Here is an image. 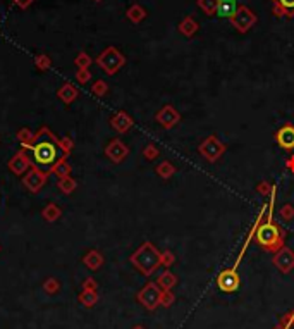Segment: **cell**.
<instances>
[{"mask_svg":"<svg viewBox=\"0 0 294 329\" xmlns=\"http://www.w3.org/2000/svg\"><path fill=\"white\" fill-rule=\"evenodd\" d=\"M22 150L28 154L31 166L47 174H52L53 164L61 159L62 152L61 147H58V138L53 134L47 126H42L38 131L35 133L33 142L30 143L26 148Z\"/></svg>","mask_w":294,"mask_h":329,"instance_id":"6da1fadb","label":"cell"},{"mask_svg":"<svg viewBox=\"0 0 294 329\" xmlns=\"http://www.w3.org/2000/svg\"><path fill=\"white\" fill-rule=\"evenodd\" d=\"M274 202H275V186L272 188V191H270L269 215H267L265 223H261L263 219L260 221V224L256 226V231H255L256 241H258L265 250H270V252H277L284 246V231L274 223V219H272Z\"/></svg>","mask_w":294,"mask_h":329,"instance_id":"7a4b0ae2","label":"cell"},{"mask_svg":"<svg viewBox=\"0 0 294 329\" xmlns=\"http://www.w3.org/2000/svg\"><path fill=\"white\" fill-rule=\"evenodd\" d=\"M160 255L162 252L155 249V245L150 241H144L139 249L131 255V262L139 272H143L144 276H150L157 271V267L160 265Z\"/></svg>","mask_w":294,"mask_h":329,"instance_id":"3957f363","label":"cell"},{"mask_svg":"<svg viewBox=\"0 0 294 329\" xmlns=\"http://www.w3.org/2000/svg\"><path fill=\"white\" fill-rule=\"evenodd\" d=\"M97 64L100 66V69L108 76L117 74L122 67L126 66V57L119 48L115 47H107L100 56L97 57Z\"/></svg>","mask_w":294,"mask_h":329,"instance_id":"277c9868","label":"cell"},{"mask_svg":"<svg viewBox=\"0 0 294 329\" xmlns=\"http://www.w3.org/2000/svg\"><path fill=\"white\" fill-rule=\"evenodd\" d=\"M229 21H230V24L236 28V31L244 35V33H248L256 22H258V16H256L248 6H239L236 14L230 17Z\"/></svg>","mask_w":294,"mask_h":329,"instance_id":"5b68a950","label":"cell"},{"mask_svg":"<svg viewBox=\"0 0 294 329\" xmlns=\"http://www.w3.org/2000/svg\"><path fill=\"white\" fill-rule=\"evenodd\" d=\"M198 150H200V154L205 157L208 162H215L222 157V154L225 152V145L220 143V140L217 138L215 134H212V136H207L203 140Z\"/></svg>","mask_w":294,"mask_h":329,"instance_id":"8992f818","label":"cell"},{"mask_svg":"<svg viewBox=\"0 0 294 329\" xmlns=\"http://www.w3.org/2000/svg\"><path fill=\"white\" fill-rule=\"evenodd\" d=\"M160 298H162V290H160V286L155 285V283H148V285L138 293L139 304H141L143 307H146L148 310H155L158 305H160Z\"/></svg>","mask_w":294,"mask_h":329,"instance_id":"52a82bcc","label":"cell"},{"mask_svg":"<svg viewBox=\"0 0 294 329\" xmlns=\"http://www.w3.org/2000/svg\"><path fill=\"white\" fill-rule=\"evenodd\" d=\"M47 178H48L47 173H43V171H40L36 168H31L28 173L22 176L21 183L30 193H38L45 184H47Z\"/></svg>","mask_w":294,"mask_h":329,"instance_id":"ba28073f","label":"cell"},{"mask_svg":"<svg viewBox=\"0 0 294 329\" xmlns=\"http://www.w3.org/2000/svg\"><path fill=\"white\" fill-rule=\"evenodd\" d=\"M217 286L224 293H232L239 288V274L234 269H225L217 276Z\"/></svg>","mask_w":294,"mask_h":329,"instance_id":"9c48e42d","label":"cell"},{"mask_svg":"<svg viewBox=\"0 0 294 329\" xmlns=\"http://www.w3.org/2000/svg\"><path fill=\"white\" fill-rule=\"evenodd\" d=\"M7 166H9V171H11L12 174H16V176H24L31 168H33V166H31V160H30L28 154H26L22 148H21L19 152H16V154L12 155V159L9 160Z\"/></svg>","mask_w":294,"mask_h":329,"instance_id":"30bf717a","label":"cell"},{"mask_svg":"<svg viewBox=\"0 0 294 329\" xmlns=\"http://www.w3.org/2000/svg\"><path fill=\"white\" fill-rule=\"evenodd\" d=\"M105 155L114 162V164H121V162L129 155V148L122 140L115 138V140H112V142H108V145L105 147Z\"/></svg>","mask_w":294,"mask_h":329,"instance_id":"8fae6325","label":"cell"},{"mask_svg":"<svg viewBox=\"0 0 294 329\" xmlns=\"http://www.w3.org/2000/svg\"><path fill=\"white\" fill-rule=\"evenodd\" d=\"M155 119L164 129H170V128H174V126L179 123L181 116H179V112L175 111L174 105H164L160 111L157 112Z\"/></svg>","mask_w":294,"mask_h":329,"instance_id":"7c38bea8","label":"cell"},{"mask_svg":"<svg viewBox=\"0 0 294 329\" xmlns=\"http://www.w3.org/2000/svg\"><path fill=\"white\" fill-rule=\"evenodd\" d=\"M274 264L282 272H289L294 267V252L291 249H287V246H282L280 250L275 252Z\"/></svg>","mask_w":294,"mask_h":329,"instance_id":"4fadbf2b","label":"cell"},{"mask_svg":"<svg viewBox=\"0 0 294 329\" xmlns=\"http://www.w3.org/2000/svg\"><path fill=\"white\" fill-rule=\"evenodd\" d=\"M275 140H277V145L286 152L294 150V126L292 124H284L282 128L275 133Z\"/></svg>","mask_w":294,"mask_h":329,"instance_id":"5bb4252c","label":"cell"},{"mask_svg":"<svg viewBox=\"0 0 294 329\" xmlns=\"http://www.w3.org/2000/svg\"><path fill=\"white\" fill-rule=\"evenodd\" d=\"M110 126H112V129H115L117 133L124 134L134 126V121L126 111H119L110 117Z\"/></svg>","mask_w":294,"mask_h":329,"instance_id":"9a60e30c","label":"cell"},{"mask_svg":"<svg viewBox=\"0 0 294 329\" xmlns=\"http://www.w3.org/2000/svg\"><path fill=\"white\" fill-rule=\"evenodd\" d=\"M272 2V12L277 17H294V0H270Z\"/></svg>","mask_w":294,"mask_h":329,"instance_id":"2e32d148","label":"cell"},{"mask_svg":"<svg viewBox=\"0 0 294 329\" xmlns=\"http://www.w3.org/2000/svg\"><path fill=\"white\" fill-rule=\"evenodd\" d=\"M78 97H79V92L72 83H64L61 88L57 90V98L62 103H66V105H71V103L74 102Z\"/></svg>","mask_w":294,"mask_h":329,"instance_id":"e0dca14e","label":"cell"},{"mask_svg":"<svg viewBox=\"0 0 294 329\" xmlns=\"http://www.w3.org/2000/svg\"><path fill=\"white\" fill-rule=\"evenodd\" d=\"M238 9H239L238 0H219L215 16L222 17V19H230V17L236 14Z\"/></svg>","mask_w":294,"mask_h":329,"instance_id":"ac0fdd59","label":"cell"},{"mask_svg":"<svg viewBox=\"0 0 294 329\" xmlns=\"http://www.w3.org/2000/svg\"><path fill=\"white\" fill-rule=\"evenodd\" d=\"M83 264L90 271H98L103 265V255L98 250H88L83 257Z\"/></svg>","mask_w":294,"mask_h":329,"instance_id":"d6986e66","label":"cell"},{"mask_svg":"<svg viewBox=\"0 0 294 329\" xmlns=\"http://www.w3.org/2000/svg\"><path fill=\"white\" fill-rule=\"evenodd\" d=\"M198 28H200V24H198V22L194 21L193 16H186L183 21L179 22V26H178L179 33L184 35V37H188V38L194 37V35L198 33Z\"/></svg>","mask_w":294,"mask_h":329,"instance_id":"ffe728a7","label":"cell"},{"mask_svg":"<svg viewBox=\"0 0 294 329\" xmlns=\"http://www.w3.org/2000/svg\"><path fill=\"white\" fill-rule=\"evenodd\" d=\"M126 17L134 22V24H139L141 21H144V17H146V9L143 6H139V4H133L128 11H126Z\"/></svg>","mask_w":294,"mask_h":329,"instance_id":"44dd1931","label":"cell"},{"mask_svg":"<svg viewBox=\"0 0 294 329\" xmlns=\"http://www.w3.org/2000/svg\"><path fill=\"white\" fill-rule=\"evenodd\" d=\"M42 217L47 223H55V221L62 217V209L57 204H47L42 210Z\"/></svg>","mask_w":294,"mask_h":329,"instance_id":"7402d4cb","label":"cell"},{"mask_svg":"<svg viewBox=\"0 0 294 329\" xmlns=\"http://www.w3.org/2000/svg\"><path fill=\"white\" fill-rule=\"evenodd\" d=\"M52 173L57 176V178H67V176H71L72 173V168L69 164V160H67V157H61L55 164H53V169Z\"/></svg>","mask_w":294,"mask_h":329,"instance_id":"603a6c76","label":"cell"},{"mask_svg":"<svg viewBox=\"0 0 294 329\" xmlns=\"http://www.w3.org/2000/svg\"><path fill=\"white\" fill-rule=\"evenodd\" d=\"M57 188H58V191L64 193V195H71V193H74V190L78 188V181H76L72 176H67V178H58Z\"/></svg>","mask_w":294,"mask_h":329,"instance_id":"cb8c5ba5","label":"cell"},{"mask_svg":"<svg viewBox=\"0 0 294 329\" xmlns=\"http://www.w3.org/2000/svg\"><path fill=\"white\" fill-rule=\"evenodd\" d=\"M78 300H79L81 305H84L86 309H90L98 301V295H97V291H93V290H83L79 293Z\"/></svg>","mask_w":294,"mask_h":329,"instance_id":"d4e9b609","label":"cell"},{"mask_svg":"<svg viewBox=\"0 0 294 329\" xmlns=\"http://www.w3.org/2000/svg\"><path fill=\"white\" fill-rule=\"evenodd\" d=\"M157 174L160 176L162 179H169L170 176H172L175 173V166L172 164V162H169V160H164L162 164H158L157 166Z\"/></svg>","mask_w":294,"mask_h":329,"instance_id":"484cf974","label":"cell"},{"mask_svg":"<svg viewBox=\"0 0 294 329\" xmlns=\"http://www.w3.org/2000/svg\"><path fill=\"white\" fill-rule=\"evenodd\" d=\"M35 67L42 73H47L48 69L52 67V59L47 56V53H38L35 57Z\"/></svg>","mask_w":294,"mask_h":329,"instance_id":"4316f807","label":"cell"},{"mask_svg":"<svg viewBox=\"0 0 294 329\" xmlns=\"http://www.w3.org/2000/svg\"><path fill=\"white\" fill-rule=\"evenodd\" d=\"M33 136H35V133L31 131L30 128H21L19 131H17V134H16L17 142L21 143V147H22V148H26L31 142H33Z\"/></svg>","mask_w":294,"mask_h":329,"instance_id":"83f0119b","label":"cell"},{"mask_svg":"<svg viewBox=\"0 0 294 329\" xmlns=\"http://www.w3.org/2000/svg\"><path fill=\"white\" fill-rule=\"evenodd\" d=\"M196 6L205 12L207 16H214L217 12V6H219V0H198Z\"/></svg>","mask_w":294,"mask_h":329,"instance_id":"f1b7e54d","label":"cell"},{"mask_svg":"<svg viewBox=\"0 0 294 329\" xmlns=\"http://www.w3.org/2000/svg\"><path fill=\"white\" fill-rule=\"evenodd\" d=\"M175 281H178V279H175L174 274L165 271L160 278H158V286H160L162 290H170V288L175 285Z\"/></svg>","mask_w":294,"mask_h":329,"instance_id":"f546056e","label":"cell"},{"mask_svg":"<svg viewBox=\"0 0 294 329\" xmlns=\"http://www.w3.org/2000/svg\"><path fill=\"white\" fill-rule=\"evenodd\" d=\"M92 93L95 97H98V98L105 97L108 93V83H107V81H103V79H97L92 85Z\"/></svg>","mask_w":294,"mask_h":329,"instance_id":"4dcf8cb0","label":"cell"},{"mask_svg":"<svg viewBox=\"0 0 294 329\" xmlns=\"http://www.w3.org/2000/svg\"><path fill=\"white\" fill-rule=\"evenodd\" d=\"M93 59L88 56L86 52H79L78 56L74 57V66L78 67V69H88L90 66H92Z\"/></svg>","mask_w":294,"mask_h":329,"instance_id":"1f68e13d","label":"cell"},{"mask_svg":"<svg viewBox=\"0 0 294 329\" xmlns=\"http://www.w3.org/2000/svg\"><path fill=\"white\" fill-rule=\"evenodd\" d=\"M43 290H45V293H48V295H57L58 290H61V283H58V279H55V278H47L43 283Z\"/></svg>","mask_w":294,"mask_h":329,"instance_id":"d6a6232c","label":"cell"},{"mask_svg":"<svg viewBox=\"0 0 294 329\" xmlns=\"http://www.w3.org/2000/svg\"><path fill=\"white\" fill-rule=\"evenodd\" d=\"M58 147H61V152L64 157H69L72 148H74V142H72V138L69 136H64V138H58Z\"/></svg>","mask_w":294,"mask_h":329,"instance_id":"836d02e7","label":"cell"},{"mask_svg":"<svg viewBox=\"0 0 294 329\" xmlns=\"http://www.w3.org/2000/svg\"><path fill=\"white\" fill-rule=\"evenodd\" d=\"M158 154H160V152H158V148L153 145V143H148V145L144 147V150H143V157L146 160H155L158 157Z\"/></svg>","mask_w":294,"mask_h":329,"instance_id":"e575fe53","label":"cell"},{"mask_svg":"<svg viewBox=\"0 0 294 329\" xmlns=\"http://www.w3.org/2000/svg\"><path fill=\"white\" fill-rule=\"evenodd\" d=\"M90 79H92V73H90V69H78L76 71V81H78L79 85H86V83H90Z\"/></svg>","mask_w":294,"mask_h":329,"instance_id":"d590c367","label":"cell"},{"mask_svg":"<svg viewBox=\"0 0 294 329\" xmlns=\"http://www.w3.org/2000/svg\"><path fill=\"white\" fill-rule=\"evenodd\" d=\"M280 217H282L284 221L294 219V207L291 204H286L284 207H280Z\"/></svg>","mask_w":294,"mask_h":329,"instance_id":"8d00e7d4","label":"cell"},{"mask_svg":"<svg viewBox=\"0 0 294 329\" xmlns=\"http://www.w3.org/2000/svg\"><path fill=\"white\" fill-rule=\"evenodd\" d=\"M174 254L172 252H169V250H165V252H162V255H160V262L165 265V267H170V265L174 264Z\"/></svg>","mask_w":294,"mask_h":329,"instance_id":"74e56055","label":"cell"},{"mask_svg":"<svg viewBox=\"0 0 294 329\" xmlns=\"http://www.w3.org/2000/svg\"><path fill=\"white\" fill-rule=\"evenodd\" d=\"M174 301V296H172V293H170L169 290H162V298H160V304L162 305H165V307H169L170 304Z\"/></svg>","mask_w":294,"mask_h":329,"instance_id":"f35d334b","label":"cell"},{"mask_svg":"<svg viewBox=\"0 0 294 329\" xmlns=\"http://www.w3.org/2000/svg\"><path fill=\"white\" fill-rule=\"evenodd\" d=\"M272 188H274V186H270V184L267 183V181H261V183L258 184V188H256V190H258V193H261V195H270Z\"/></svg>","mask_w":294,"mask_h":329,"instance_id":"ab89813d","label":"cell"},{"mask_svg":"<svg viewBox=\"0 0 294 329\" xmlns=\"http://www.w3.org/2000/svg\"><path fill=\"white\" fill-rule=\"evenodd\" d=\"M83 290H93L97 291V281L93 278H86L83 281Z\"/></svg>","mask_w":294,"mask_h":329,"instance_id":"60d3db41","label":"cell"},{"mask_svg":"<svg viewBox=\"0 0 294 329\" xmlns=\"http://www.w3.org/2000/svg\"><path fill=\"white\" fill-rule=\"evenodd\" d=\"M12 2H14L19 9H22V11H26V9H28V7L33 6L35 0H12Z\"/></svg>","mask_w":294,"mask_h":329,"instance_id":"b9f144b4","label":"cell"},{"mask_svg":"<svg viewBox=\"0 0 294 329\" xmlns=\"http://www.w3.org/2000/svg\"><path fill=\"white\" fill-rule=\"evenodd\" d=\"M286 168L291 171V173H294V155H291L289 159L286 160Z\"/></svg>","mask_w":294,"mask_h":329,"instance_id":"7bdbcfd3","label":"cell"},{"mask_svg":"<svg viewBox=\"0 0 294 329\" xmlns=\"http://www.w3.org/2000/svg\"><path fill=\"white\" fill-rule=\"evenodd\" d=\"M93 2H97V4H100V2H103V0H93Z\"/></svg>","mask_w":294,"mask_h":329,"instance_id":"ee69618b","label":"cell"},{"mask_svg":"<svg viewBox=\"0 0 294 329\" xmlns=\"http://www.w3.org/2000/svg\"><path fill=\"white\" fill-rule=\"evenodd\" d=\"M133 329H144V327H141V326H136V327H133Z\"/></svg>","mask_w":294,"mask_h":329,"instance_id":"f6af8a7d","label":"cell"},{"mask_svg":"<svg viewBox=\"0 0 294 329\" xmlns=\"http://www.w3.org/2000/svg\"><path fill=\"white\" fill-rule=\"evenodd\" d=\"M277 329H286V327H277Z\"/></svg>","mask_w":294,"mask_h":329,"instance_id":"bcb514c9","label":"cell"},{"mask_svg":"<svg viewBox=\"0 0 294 329\" xmlns=\"http://www.w3.org/2000/svg\"><path fill=\"white\" fill-rule=\"evenodd\" d=\"M292 319H294V314H292Z\"/></svg>","mask_w":294,"mask_h":329,"instance_id":"7dc6e473","label":"cell"}]
</instances>
